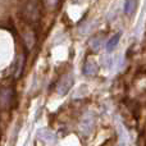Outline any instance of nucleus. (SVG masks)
Listing matches in <instances>:
<instances>
[{"mask_svg":"<svg viewBox=\"0 0 146 146\" xmlns=\"http://www.w3.org/2000/svg\"><path fill=\"white\" fill-rule=\"evenodd\" d=\"M23 14H25L26 19L30 22L37 21L38 14H40V7H38L37 0H28L25 7V10H23Z\"/></svg>","mask_w":146,"mask_h":146,"instance_id":"f257e3e1","label":"nucleus"},{"mask_svg":"<svg viewBox=\"0 0 146 146\" xmlns=\"http://www.w3.org/2000/svg\"><path fill=\"white\" fill-rule=\"evenodd\" d=\"M73 86V77L72 74H66L58 83V87H56V91H58L59 95H66Z\"/></svg>","mask_w":146,"mask_h":146,"instance_id":"f03ea898","label":"nucleus"},{"mask_svg":"<svg viewBox=\"0 0 146 146\" xmlns=\"http://www.w3.org/2000/svg\"><path fill=\"white\" fill-rule=\"evenodd\" d=\"M10 101H12V91L5 88L0 92V104H1V106L5 108L10 104Z\"/></svg>","mask_w":146,"mask_h":146,"instance_id":"7ed1b4c3","label":"nucleus"},{"mask_svg":"<svg viewBox=\"0 0 146 146\" xmlns=\"http://www.w3.org/2000/svg\"><path fill=\"white\" fill-rule=\"evenodd\" d=\"M92 127H94V118L91 115L90 117L87 115L81 123V129L83 131V133H90Z\"/></svg>","mask_w":146,"mask_h":146,"instance_id":"20e7f679","label":"nucleus"},{"mask_svg":"<svg viewBox=\"0 0 146 146\" xmlns=\"http://www.w3.org/2000/svg\"><path fill=\"white\" fill-rule=\"evenodd\" d=\"M23 63H25V56L23 54H21L18 56V60H17V66H15V73H14V77L15 78H19L21 74H22V71H23Z\"/></svg>","mask_w":146,"mask_h":146,"instance_id":"39448f33","label":"nucleus"},{"mask_svg":"<svg viewBox=\"0 0 146 146\" xmlns=\"http://www.w3.org/2000/svg\"><path fill=\"white\" fill-rule=\"evenodd\" d=\"M38 137H40L41 140H44V141H49V142L55 141V136H54L51 132L45 131V129H41V131L38 132Z\"/></svg>","mask_w":146,"mask_h":146,"instance_id":"423d86ee","label":"nucleus"},{"mask_svg":"<svg viewBox=\"0 0 146 146\" xmlns=\"http://www.w3.org/2000/svg\"><path fill=\"white\" fill-rule=\"evenodd\" d=\"M119 38H121V33H115V35H114L111 38H109L108 44H106V50H108V51L113 50V49L115 48V45L118 44Z\"/></svg>","mask_w":146,"mask_h":146,"instance_id":"0eeeda50","label":"nucleus"},{"mask_svg":"<svg viewBox=\"0 0 146 146\" xmlns=\"http://www.w3.org/2000/svg\"><path fill=\"white\" fill-rule=\"evenodd\" d=\"M136 9V0H126L124 4V13L126 14H132Z\"/></svg>","mask_w":146,"mask_h":146,"instance_id":"6e6552de","label":"nucleus"},{"mask_svg":"<svg viewBox=\"0 0 146 146\" xmlns=\"http://www.w3.org/2000/svg\"><path fill=\"white\" fill-rule=\"evenodd\" d=\"M83 73L86 76H94L96 73V66L92 62H88L85 64V68H83Z\"/></svg>","mask_w":146,"mask_h":146,"instance_id":"1a4fd4ad","label":"nucleus"},{"mask_svg":"<svg viewBox=\"0 0 146 146\" xmlns=\"http://www.w3.org/2000/svg\"><path fill=\"white\" fill-rule=\"evenodd\" d=\"M119 146H126V145H124V144H119Z\"/></svg>","mask_w":146,"mask_h":146,"instance_id":"9d476101","label":"nucleus"}]
</instances>
